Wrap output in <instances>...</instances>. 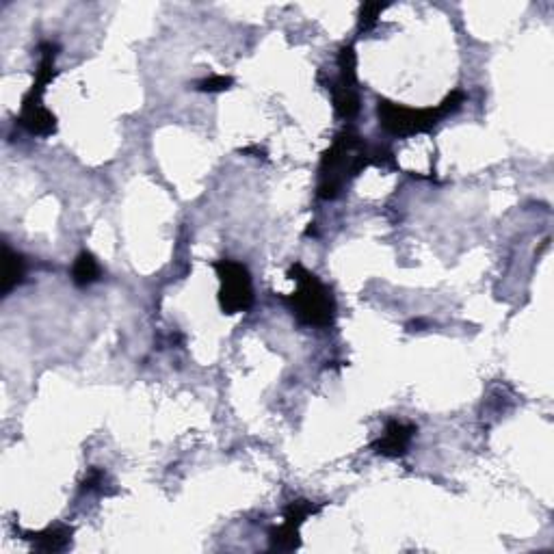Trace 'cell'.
I'll list each match as a JSON object with an SVG mask.
<instances>
[{"mask_svg":"<svg viewBox=\"0 0 554 554\" xmlns=\"http://www.w3.org/2000/svg\"><path fill=\"white\" fill-rule=\"evenodd\" d=\"M368 165L377 167H397L392 152L384 148H368V143L355 135L353 130L340 133L332 148L323 154L321 161V180H319V197L321 200H336L345 191L347 184L360 176Z\"/></svg>","mask_w":554,"mask_h":554,"instance_id":"cell-1","label":"cell"},{"mask_svg":"<svg viewBox=\"0 0 554 554\" xmlns=\"http://www.w3.org/2000/svg\"><path fill=\"white\" fill-rule=\"evenodd\" d=\"M464 100L466 96L461 94V91H453V94H448L438 107H431V109H414L390 100H379L377 102L379 126L392 137H412L420 133H429V130H433L444 120V117L457 113L461 109V104H464Z\"/></svg>","mask_w":554,"mask_h":554,"instance_id":"cell-2","label":"cell"},{"mask_svg":"<svg viewBox=\"0 0 554 554\" xmlns=\"http://www.w3.org/2000/svg\"><path fill=\"white\" fill-rule=\"evenodd\" d=\"M288 275L290 280L297 282V290L290 297H284V301L293 310L295 319L301 325L319 329L334 325L336 301L332 290L303 265H295L288 271Z\"/></svg>","mask_w":554,"mask_h":554,"instance_id":"cell-3","label":"cell"},{"mask_svg":"<svg viewBox=\"0 0 554 554\" xmlns=\"http://www.w3.org/2000/svg\"><path fill=\"white\" fill-rule=\"evenodd\" d=\"M57 44L44 42L39 46V63L35 70V81L29 94L22 100V111H20V124L29 130L31 135L37 137H50L57 130V117L52 115L44 107V94L48 85L55 78V61H57Z\"/></svg>","mask_w":554,"mask_h":554,"instance_id":"cell-4","label":"cell"},{"mask_svg":"<svg viewBox=\"0 0 554 554\" xmlns=\"http://www.w3.org/2000/svg\"><path fill=\"white\" fill-rule=\"evenodd\" d=\"M219 275V306L226 314L247 312L254 306V284L247 267L236 260L215 262Z\"/></svg>","mask_w":554,"mask_h":554,"instance_id":"cell-5","label":"cell"},{"mask_svg":"<svg viewBox=\"0 0 554 554\" xmlns=\"http://www.w3.org/2000/svg\"><path fill=\"white\" fill-rule=\"evenodd\" d=\"M358 57L355 48L345 46L338 55V76L329 83V94L334 100V109L340 120H353L360 113V91H358Z\"/></svg>","mask_w":554,"mask_h":554,"instance_id":"cell-6","label":"cell"},{"mask_svg":"<svg viewBox=\"0 0 554 554\" xmlns=\"http://www.w3.org/2000/svg\"><path fill=\"white\" fill-rule=\"evenodd\" d=\"M321 507L310 503V500H295L290 503L288 509L284 511V522L282 526H277L269 533L271 539V550L277 552H293L301 546L299 542V529L301 524L306 522L310 516H314Z\"/></svg>","mask_w":554,"mask_h":554,"instance_id":"cell-7","label":"cell"},{"mask_svg":"<svg viewBox=\"0 0 554 554\" xmlns=\"http://www.w3.org/2000/svg\"><path fill=\"white\" fill-rule=\"evenodd\" d=\"M416 427L412 422H403V420H390L384 433L379 435V440L373 444V451L377 455L384 457H403L407 453V448H410L414 435H416Z\"/></svg>","mask_w":554,"mask_h":554,"instance_id":"cell-8","label":"cell"},{"mask_svg":"<svg viewBox=\"0 0 554 554\" xmlns=\"http://www.w3.org/2000/svg\"><path fill=\"white\" fill-rule=\"evenodd\" d=\"M72 535H74V529H70V526L55 524L39 533H29L24 539H29L33 544V550H39V552H63L70 548Z\"/></svg>","mask_w":554,"mask_h":554,"instance_id":"cell-9","label":"cell"},{"mask_svg":"<svg viewBox=\"0 0 554 554\" xmlns=\"http://www.w3.org/2000/svg\"><path fill=\"white\" fill-rule=\"evenodd\" d=\"M100 275H102V269L98 265V260L89 252H81L76 256L72 267V282L78 288H87L91 284H96L100 280Z\"/></svg>","mask_w":554,"mask_h":554,"instance_id":"cell-10","label":"cell"},{"mask_svg":"<svg viewBox=\"0 0 554 554\" xmlns=\"http://www.w3.org/2000/svg\"><path fill=\"white\" fill-rule=\"evenodd\" d=\"M5 271H3V293L9 295L13 288H16L22 280H24V273H26V262L20 254L11 252L9 245H5Z\"/></svg>","mask_w":554,"mask_h":554,"instance_id":"cell-11","label":"cell"},{"mask_svg":"<svg viewBox=\"0 0 554 554\" xmlns=\"http://www.w3.org/2000/svg\"><path fill=\"white\" fill-rule=\"evenodd\" d=\"M232 85L230 76H208L204 81L197 83V89L204 91V94H219V91H226Z\"/></svg>","mask_w":554,"mask_h":554,"instance_id":"cell-12","label":"cell"},{"mask_svg":"<svg viewBox=\"0 0 554 554\" xmlns=\"http://www.w3.org/2000/svg\"><path fill=\"white\" fill-rule=\"evenodd\" d=\"M381 11H384V5H373L368 3L360 9V31H371L373 26L377 24V18L381 16Z\"/></svg>","mask_w":554,"mask_h":554,"instance_id":"cell-13","label":"cell"},{"mask_svg":"<svg viewBox=\"0 0 554 554\" xmlns=\"http://www.w3.org/2000/svg\"><path fill=\"white\" fill-rule=\"evenodd\" d=\"M104 479H107V474H104L100 468H91L89 472H87V477H85V481H83V485H81V492L85 494H89V492H96V490H100V485H104Z\"/></svg>","mask_w":554,"mask_h":554,"instance_id":"cell-14","label":"cell"}]
</instances>
